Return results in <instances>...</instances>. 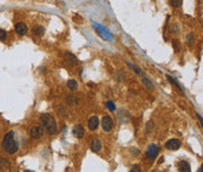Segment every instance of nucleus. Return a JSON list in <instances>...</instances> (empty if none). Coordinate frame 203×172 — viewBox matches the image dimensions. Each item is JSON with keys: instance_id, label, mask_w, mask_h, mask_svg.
I'll use <instances>...</instances> for the list:
<instances>
[{"instance_id": "1", "label": "nucleus", "mask_w": 203, "mask_h": 172, "mask_svg": "<svg viewBox=\"0 0 203 172\" xmlns=\"http://www.w3.org/2000/svg\"><path fill=\"white\" fill-rule=\"evenodd\" d=\"M2 149L10 155H13L18 151L19 149V142L15 137L14 131H10L5 135V137L2 139Z\"/></svg>"}, {"instance_id": "2", "label": "nucleus", "mask_w": 203, "mask_h": 172, "mask_svg": "<svg viewBox=\"0 0 203 172\" xmlns=\"http://www.w3.org/2000/svg\"><path fill=\"white\" fill-rule=\"evenodd\" d=\"M40 122H41V125L45 128L47 133L53 135V133H57V122H55V119L52 115L42 114L41 117H40Z\"/></svg>"}, {"instance_id": "3", "label": "nucleus", "mask_w": 203, "mask_h": 172, "mask_svg": "<svg viewBox=\"0 0 203 172\" xmlns=\"http://www.w3.org/2000/svg\"><path fill=\"white\" fill-rule=\"evenodd\" d=\"M101 125H102V129H103L105 131H111V129H113V119H111V116L105 115V116L102 117Z\"/></svg>"}, {"instance_id": "4", "label": "nucleus", "mask_w": 203, "mask_h": 172, "mask_svg": "<svg viewBox=\"0 0 203 172\" xmlns=\"http://www.w3.org/2000/svg\"><path fill=\"white\" fill-rule=\"evenodd\" d=\"M180 146H181V140H180V139H176V138H173L166 143V148H167L168 150H173V151L178 150Z\"/></svg>"}, {"instance_id": "5", "label": "nucleus", "mask_w": 203, "mask_h": 172, "mask_svg": "<svg viewBox=\"0 0 203 172\" xmlns=\"http://www.w3.org/2000/svg\"><path fill=\"white\" fill-rule=\"evenodd\" d=\"M158 155V148H157L155 144H151V145L148 146L147 151H146V156L147 158L149 159H154Z\"/></svg>"}, {"instance_id": "6", "label": "nucleus", "mask_w": 203, "mask_h": 172, "mask_svg": "<svg viewBox=\"0 0 203 172\" xmlns=\"http://www.w3.org/2000/svg\"><path fill=\"white\" fill-rule=\"evenodd\" d=\"M42 135H44V129H42V126L35 125L31 129V137H32V138L38 139V138H40Z\"/></svg>"}, {"instance_id": "7", "label": "nucleus", "mask_w": 203, "mask_h": 172, "mask_svg": "<svg viewBox=\"0 0 203 172\" xmlns=\"http://www.w3.org/2000/svg\"><path fill=\"white\" fill-rule=\"evenodd\" d=\"M15 32L19 34V35H25L27 33V31H28V28H27L26 24H24V22H17L15 24Z\"/></svg>"}, {"instance_id": "8", "label": "nucleus", "mask_w": 203, "mask_h": 172, "mask_svg": "<svg viewBox=\"0 0 203 172\" xmlns=\"http://www.w3.org/2000/svg\"><path fill=\"white\" fill-rule=\"evenodd\" d=\"M73 135H74L75 137H78V138H82V136L85 135V129H84V126L81 125V124H78V125L74 126V129H73Z\"/></svg>"}, {"instance_id": "9", "label": "nucleus", "mask_w": 203, "mask_h": 172, "mask_svg": "<svg viewBox=\"0 0 203 172\" xmlns=\"http://www.w3.org/2000/svg\"><path fill=\"white\" fill-rule=\"evenodd\" d=\"M101 148H102V143H101V140L100 139H93L92 143H91V150H92L93 152H99L100 150H101Z\"/></svg>"}, {"instance_id": "10", "label": "nucleus", "mask_w": 203, "mask_h": 172, "mask_svg": "<svg viewBox=\"0 0 203 172\" xmlns=\"http://www.w3.org/2000/svg\"><path fill=\"white\" fill-rule=\"evenodd\" d=\"M99 126V118L96 116H92L88 121V128L89 130H96Z\"/></svg>"}, {"instance_id": "11", "label": "nucleus", "mask_w": 203, "mask_h": 172, "mask_svg": "<svg viewBox=\"0 0 203 172\" xmlns=\"http://www.w3.org/2000/svg\"><path fill=\"white\" fill-rule=\"evenodd\" d=\"M65 60L67 61V63H69V65H72V66H75L76 63H78V59H76V56L75 55H73L72 53H67L65 54Z\"/></svg>"}, {"instance_id": "12", "label": "nucleus", "mask_w": 203, "mask_h": 172, "mask_svg": "<svg viewBox=\"0 0 203 172\" xmlns=\"http://www.w3.org/2000/svg\"><path fill=\"white\" fill-rule=\"evenodd\" d=\"M178 170H180V172H191L189 163L185 160H182L178 163Z\"/></svg>"}, {"instance_id": "13", "label": "nucleus", "mask_w": 203, "mask_h": 172, "mask_svg": "<svg viewBox=\"0 0 203 172\" xmlns=\"http://www.w3.org/2000/svg\"><path fill=\"white\" fill-rule=\"evenodd\" d=\"M167 79H168V81H169V82H170V83H173V84H174V86L176 87V88H177V90H178V92H180V93H181V94H182V95H183V94H184L183 89H182V87L180 86V83H178V82H177L176 80L174 79V77H171L170 75H168V76H167Z\"/></svg>"}, {"instance_id": "14", "label": "nucleus", "mask_w": 203, "mask_h": 172, "mask_svg": "<svg viewBox=\"0 0 203 172\" xmlns=\"http://www.w3.org/2000/svg\"><path fill=\"white\" fill-rule=\"evenodd\" d=\"M33 33L35 34L37 36H42L45 33V28L42 26H35L33 28Z\"/></svg>"}, {"instance_id": "15", "label": "nucleus", "mask_w": 203, "mask_h": 172, "mask_svg": "<svg viewBox=\"0 0 203 172\" xmlns=\"http://www.w3.org/2000/svg\"><path fill=\"white\" fill-rule=\"evenodd\" d=\"M67 87L71 89V90H76L78 89V82L76 80H69L67 82Z\"/></svg>"}, {"instance_id": "16", "label": "nucleus", "mask_w": 203, "mask_h": 172, "mask_svg": "<svg viewBox=\"0 0 203 172\" xmlns=\"http://www.w3.org/2000/svg\"><path fill=\"white\" fill-rule=\"evenodd\" d=\"M169 4H170L173 7H178L182 5V1H181V0H176V1H175V0H170Z\"/></svg>"}, {"instance_id": "17", "label": "nucleus", "mask_w": 203, "mask_h": 172, "mask_svg": "<svg viewBox=\"0 0 203 172\" xmlns=\"http://www.w3.org/2000/svg\"><path fill=\"white\" fill-rule=\"evenodd\" d=\"M67 102L69 103V104H75V103H78V99L75 96H68L67 97Z\"/></svg>"}, {"instance_id": "18", "label": "nucleus", "mask_w": 203, "mask_h": 172, "mask_svg": "<svg viewBox=\"0 0 203 172\" xmlns=\"http://www.w3.org/2000/svg\"><path fill=\"white\" fill-rule=\"evenodd\" d=\"M6 38H7L6 31L0 28V40H1V41H5V40H6Z\"/></svg>"}, {"instance_id": "19", "label": "nucleus", "mask_w": 203, "mask_h": 172, "mask_svg": "<svg viewBox=\"0 0 203 172\" xmlns=\"http://www.w3.org/2000/svg\"><path fill=\"white\" fill-rule=\"evenodd\" d=\"M106 106H107V108H108L111 111H114V110H115V104H114L113 102H111V101H108V102L106 103Z\"/></svg>"}, {"instance_id": "20", "label": "nucleus", "mask_w": 203, "mask_h": 172, "mask_svg": "<svg viewBox=\"0 0 203 172\" xmlns=\"http://www.w3.org/2000/svg\"><path fill=\"white\" fill-rule=\"evenodd\" d=\"M173 46H174V49H175V52H176V53H178L181 47H180V45H178V41H177V40H174V41H173Z\"/></svg>"}, {"instance_id": "21", "label": "nucleus", "mask_w": 203, "mask_h": 172, "mask_svg": "<svg viewBox=\"0 0 203 172\" xmlns=\"http://www.w3.org/2000/svg\"><path fill=\"white\" fill-rule=\"evenodd\" d=\"M153 125H154V123L151 121H149L148 124H147V133H150V129L153 130Z\"/></svg>"}, {"instance_id": "22", "label": "nucleus", "mask_w": 203, "mask_h": 172, "mask_svg": "<svg viewBox=\"0 0 203 172\" xmlns=\"http://www.w3.org/2000/svg\"><path fill=\"white\" fill-rule=\"evenodd\" d=\"M131 172H141V169H140V166L139 165H134L131 169Z\"/></svg>"}, {"instance_id": "23", "label": "nucleus", "mask_w": 203, "mask_h": 172, "mask_svg": "<svg viewBox=\"0 0 203 172\" xmlns=\"http://www.w3.org/2000/svg\"><path fill=\"white\" fill-rule=\"evenodd\" d=\"M187 40H188V45H193V41H194V36H193V34H190L187 36Z\"/></svg>"}, {"instance_id": "24", "label": "nucleus", "mask_w": 203, "mask_h": 172, "mask_svg": "<svg viewBox=\"0 0 203 172\" xmlns=\"http://www.w3.org/2000/svg\"><path fill=\"white\" fill-rule=\"evenodd\" d=\"M197 118L200 119V122H201V125H202V117H201V115H198V114H196Z\"/></svg>"}, {"instance_id": "25", "label": "nucleus", "mask_w": 203, "mask_h": 172, "mask_svg": "<svg viewBox=\"0 0 203 172\" xmlns=\"http://www.w3.org/2000/svg\"><path fill=\"white\" fill-rule=\"evenodd\" d=\"M197 172H202V166H200V167H198V170H197Z\"/></svg>"}, {"instance_id": "26", "label": "nucleus", "mask_w": 203, "mask_h": 172, "mask_svg": "<svg viewBox=\"0 0 203 172\" xmlns=\"http://www.w3.org/2000/svg\"><path fill=\"white\" fill-rule=\"evenodd\" d=\"M25 172H31V171H25Z\"/></svg>"}]
</instances>
